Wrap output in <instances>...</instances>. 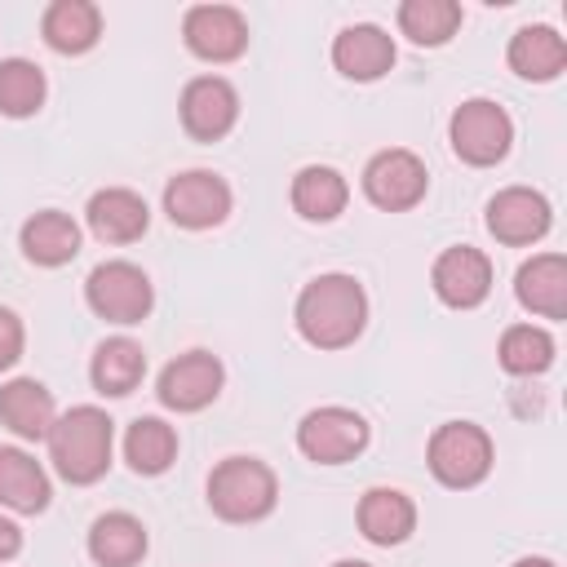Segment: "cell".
<instances>
[{"label":"cell","mask_w":567,"mask_h":567,"mask_svg":"<svg viewBox=\"0 0 567 567\" xmlns=\"http://www.w3.org/2000/svg\"><path fill=\"white\" fill-rule=\"evenodd\" d=\"M292 323L301 332V341H310L315 350H346L363 337L368 328V292L354 275L346 270H328L315 275L292 306Z\"/></svg>","instance_id":"6da1fadb"},{"label":"cell","mask_w":567,"mask_h":567,"mask_svg":"<svg viewBox=\"0 0 567 567\" xmlns=\"http://www.w3.org/2000/svg\"><path fill=\"white\" fill-rule=\"evenodd\" d=\"M49 461L58 470V478H66L71 487H89L111 470V447H115V421L93 408L80 403L71 412H62L49 430Z\"/></svg>","instance_id":"7a4b0ae2"},{"label":"cell","mask_w":567,"mask_h":567,"mask_svg":"<svg viewBox=\"0 0 567 567\" xmlns=\"http://www.w3.org/2000/svg\"><path fill=\"white\" fill-rule=\"evenodd\" d=\"M279 505V478L257 456H226L208 474V509L221 523H261Z\"/></svg>","instance_id":"3957f363"},{"label":"cell","mask_w":567,"mask_h":567,"mask_svg":"<svg viewBox=\"0 0 567 567\" xmlns=\"http://www.w3.org/2000/svg\"><path fill=\"white\" fill-rule=\"evenodd\" d=\"M492 461H496V447H492V434L474 421H443L430 443H425V465L430 474L452 487V492H465V487H478L487 474H492Z\"/></svg>","instance_id":"277c9868"},{"label":"cell","mask_w":567,"mask_h":567,"mask_svg":"<svg viewBox=\"0 0 567 567\" xmlns=\"http://www.w3.org/2000/svg\"><path fill=\"white\" fill-rule=\"evenodd\" d=\"M447 142L452 155L470 168H492L509 155L514 146V120L505 106H496L492 97H465L452 120H447Z\"/></svg>","instance_id":"5b68a950"},{"label":"cell","mask_w":567,"mask_h":567,"mask_svg":"<svg viewBox=\"0 0 567 567\" xmlns=\"http://www.w3.org/2000/svg\"><path fill=\"white\" fill-rule=\"evenodd\" d=\"M84 301H89V310L97 319L133 328V323H142L151 315L155 288H151L142 266H133V261H102L84 279Z\"/></svg>","instance_id":"8992f818"},{"label":"cell","mask_w":567,"mask_h":567,"mask_svg":"<svg viewBox=\"0 0 567 567\" xmlns=\"http://www.w3.org/2000/svg\"><path fill=\"white\" fill-rule=\"evenodd\" d=\"M368 439H372L368 421L354 408H341V403L310 408L297 425V447L315 465H346L368 447Z\"/></svg>","instance_id":"52a82bcc"},{"label":"cell","mask_w":567,"mask_h":567,"mask_svg":"<svg viewBox=\"0 0 567 567\" xmlns=\"http://www.w3.org/2000/svg\"><path fill=\"white\" fill-rule=\"evenodd\" d=\"M230 204H235V195H230L226 177L213 168H186V173L168 177V186H164V213L182 230L221 226L230 217Z\"/></svg>","instance_id":"ba28073f"},{"label":"cell","mask_w":567,"mask_h":567,"mask_svg":"<svg viewBox=\"0 0 567 567\" xmlns=\"http://www.w3.org/2000/svg\"><path fill=\"white\" fill-rule=\"evenodd\" d=\"M425 190H430L425 159L412 155V151H403V146L377 151L363 164V195L381 213H408V208H416L425 199Z\"/></svg>","instance_id":"9c48e42d"},{"label":"cell","mask_w":567,"mask_h":567,"mask_svg":"<svg viewBox=\"0 0 567 567\" xmlns=\"http://www.w3.org/2000/svg\"><path fill=\"white\" fill-rule=\"evenodd\" d=\"M487 235L505 248H527V244H540L554 226V208L540 190L532 186H505L487 199Z\"/></svg>","instance_id":"30bf717a"},{"label":"cell","mask_w":567,"mask_h":567,"mask_svg":"<svg viewBox=\"0 0 567 567\" xmlns=\"http://www.w3.org/2000/svg\"><path fill=\"white\" fill-rule=\"evenodd\" d=\"M226 385V368L217 354L208 350H186L177 354L173 363H164L159 381H155V394L168 412H204Z\"/></svg>","instance_id":"8fae6325"},{"label":"cell","mask_w":567,"mask_h":567,"mask_svg":"<svg viewBox=\"0 0 567 567\" xmlns=\"http://www.w3.org/2000/svg\"><path fill=\"white\" fill-rule=\"evenodd\" d=\"M182 40L199 62H235L248 49V18L235 4H195L182 18Z\"/></svg>","instance_id":"7c38bea8"},{"label":"cell","mask_w":567,"mask_h":567,"mask_svg":"<svg viewBox=\"0 0 567 567\" xmlns=\"http://www.w3.org/2000/svg\"><path fill=\"white\" fill-rule=\"evenodd\" d=\"M177 115L195 142H221L239 120V93L226 75H195L182 89Z\"/></svg>","instance_id":"4fadbf2b"},{"label":"cell","mask_w":567,"mask_h":567,"mask_svg":"<svg viewBox=\"0 0 567 567\" xmlns=\"http://www.w3.org/2000/svg\"><path fill=\"white\" fill-rule=\"evenodd\" d=\"M430 288H434V297H439L443 306H452V310H474V306H483L487 292H492V261H487V252H478V248H470V244L443 248V252L434 257V266H430Z\"/></svg>","instance_id":"5bb4252c"},{"label":"cell","mask_w":567,"mask_h":567,"mask_svg":"<svg viewBox=\"0 0 567 567\" xmlns=\"http://www.w3.org/2000/svg\"><path fill=\"white\" fill-rule=\"evenodd\" d=\"M399 49H394V35L377 22H354V27H341L337 40H332V66L346 75V80H359V84H372L381 80L390 66H394Z\"/></svg>","instance_id":"9a60e30c"},{"label":"cell","mask_w":567,"mask_h":567,"mask_svg":"<svg viewBox=\"0 0 567 567\" xmlns=\"http://www.w3.org/2000/svg\"><path fill=\"white\" fill-rule=\"evenodd\" d=\"M84 221L89 230L102 239V244H133L146 235L151 226V208L137 190L128 186H106V190H93L89 204H84Z\"/></svg>","instance_id":"2e32d148"},{"label":"cell","mask_w":567,"mask_h":567,"mask_svg":"<svg viewBox=\"0 0 567 567\" xmlns=\"http://www.w3.org/2000/svg\"><path fill=\"white\" fill-rule=\"evenodd\" d=\"M53 421H58V408L49 385H40L35 377H9L0 385V425L9 434H18L22 443H40L49 439Z\"/></svg>","instance_id":"e0dca14e"},{"label":"cell","mask_w":567,"mask_h":567,"mask_svg":"<svg viewBox=\"0 0 567 567\" xmlns=\"http://www.w3.org/2000/svg\"><path fill=\"white\" fill-rule=\"evenodd\" d=\"M514 297L523 310L540 319H567V257L563 252H536L514 275Z\"/></svg>","instance_id":"ac0fdd59"},{"label":"cell","mask_w":567,"mask_h":567,"mask_svg":"<svg viewBox=\"0 0 567 567\" xmlns=\"http://www.w3.org/2000/svg\"><path fill=\"white\" fill-rule=\"evenodd\" d=\"M505 62L518 80H532V84H549L563 75L567 66V40L549 27V22H527L509 35V49H505Z\"/></svg>","instance_id":"d6986e66"},{"label":"cell","mask_w":567,"mask_h":567,"mask_svg":"<svg viewBox=\"0 0 567 567\" xmlns=\"http://www.w3.org/2000/svg\"><path fill=\"white\" fill-rule=\"evenodd\" d=\"M18 248H22V257H27L31 266H44V270L66 266V261H75V252H80V226H75V217L62 213V208L31 213V217L22 221V230H18Z\"/></svg>","instance_id":"ffe728a7"},{"label":"cell","mask_w":567,"mask_h":567,"mask_svg":"<svg viewBox=\"0 0 567 567\" xmlns=\"http://www.w3.org/2000/svg\"><path fill=\"white\" fill-rule=\"evenodd\" d=\"M354 518H359L363 540L385 545V549H390V545H403V540L416 532V505H412V496L399 492V487H368V492L359 496Z\"/></svg>","instance_id":"44dd1931"},{"label":"cell","mask_w":567,"mask_h":567,"mask_svg":"<svg viewBox=\"0 0 567 567\" xmlns=\"http://www.w3.org/2000/svg\"><path fill=\"white\" fill-rule=\"evenodd\" d=\"M40 35L53 53L80 58L102 40V9L93 0H53L40 13Z\"/></svg>","instance_id":"7402d4cb"},{"label":"cell","mask_w":567,"mask_h":567,"mask_svg":"<svg viewBox=\"0 0 567 567\" xmlns=\"http://www.w3.org/2000/svg\"><path fill=\"white\" fill-rule=\"evenodd\" d=\"M146 527L142 518L124 514V509H111V514H97L93 527H89V558L97 567H137L146 558Z\"/></svg>","instance_id":"603a6c76"},{"label":"cell","mask_w":567,"mask_h":567,"mask_svg":"<svg viewBox=\"0 0 567 567\" xmlns=\"http://www.w3.org/2000/svg\"><path fill=\"white\" fill-rule=\"evenodd\" d=\"M49 474L27 447H0V509L40 514L49 509Z\"/></svg>","instance_id":"cb8c5ba5"},{"label":"cell","mask_w":567,"mask_h":567,"mask_svg":"<svg viewBox=\"0 0 567 567\" xmlns=\"http://www.w3.org/2000/svg\"><path fill=\"white\" fill-rule=\"evenodd\" d=\"M288 199H292V213L301 221H337L350 204V182L328 164H306L292 177Z\"/></svg>","instance_id":"d4e9b609"},{"label":"cell","mask_w":567,"mask_h":567,"mask_svg":"<svg viewBox=\"0 0 567 567\" xmlns=\"http://www.w3.org/2000/svg\"><path fill=\"white\" fill-rule=\"evenodd\" d=\"M146 377V350L133 341V337H106L97 350H93V363H89V381L97 394L106 399H124L142 385Z\"/></svg>","instance_id":"484cf974"},{"label":"cell","mask_w":567,"mask_h":567,"mask_svg":"<svg viewBox=\"0 0 567 567\" xmlns=\"http://www.w3.org/2000/svg\"><path fill=\"white\" fill-rule=\"evenodd\" d=\"M124 461L142 478L164 474L177 461V430L164 416H137L124 434Z\"/></svg>","instance_id":"4316f807"},{"label":"cell","mask_w":567,"mask_h":567,"mask_svg":"<svg viewBox=\"0 0 567 567\" xmlns=\"http://www.w3.org/2000/svg\"><path fill=\"white\" fill-rule=\"evenodd\" d=\"M496 359L509 377H540L554 368L558 359V346L554 337L540 328V323H509L501 332V346H496Z\"/></svg>","instance_id":"83f0119b"},{"label":"cell","mask_w":567,"mask_h":567,"mask_svg":"<svg viewBox=\"0 0 567 567\" xmlns=\"http://www.w3.org/2000/svg\"><path fill=\"white\" fill-rule=\"evenodd\" d=\"M461 4L456 0H403L399 4V31L416 49H439L461 31Z\"/></svg>","instance_id":"f1b7e54d"},{"label":"cell","mask_w":567,"mask_h":567,"mask_svg":"<svg viewBox=\"0 0 567 567\" xmlns=\"http://www.w3.org/2000/svg\"><path fill=\"white\" fill-rule=\"evenodd\" d=\"M49 80L31 58H4L0 62V115L9 120H27L44 106Z\"/></svg>","instance_id":"f546056e"},{"label":"cell","mask_w":567,"mask_h":567,"mask_svg":"<svg viewBox=\"0 0 567 567\" xmlns=\"http://www.w3.org/2000/svg\"><path fill=\"white\" fill-rule=\"evenodd\" d=\"M22 350H27V328H22V319H18L9 306H0V372H9V368L22 359Z\"/></svg>","instance_id":"4dcf8cb0"},{"label":"cell","mask_w":567,"mask_h":567,"mask_svg":"<svg viewBox=\"0 0 567 567\" xmlns=\"http://www.w3.org/2000/svg\"><path fill=\"white\" fill-rule=\"evenodd\" d=\"M18 549H22V527H18L13 518H4V514H0V563L18 558Z\"/></svg>","instance_id":"1f68e13d"},{"label":"cell","mask_w":567,"mask_h":567,"mask_svg":"<svg viewBox=\"0 0 567 567\" xmlns=\"http://www.w3.org/2000/svg\"><path fill=\"white\" fill-rule=\"evenodd\" d=\"M514 567H558L554 558H540V554H527V558H518Z\"/></svg>","instance_id":"d6a6232c"},{"label":"cell","mask_w":567,"mask_h":567,"mask_svg":"<svg viewBox=\"0 0 567 567\" xmlns=\"http://www.w3.org/2000/svg\"><path fill=\"white\" fill-rule=\"evenodd\" d=\"M332 567H372V563H363V558H341V563H332Z\"/></svg>","instance_id":"836d02e7"}]
</instances>
